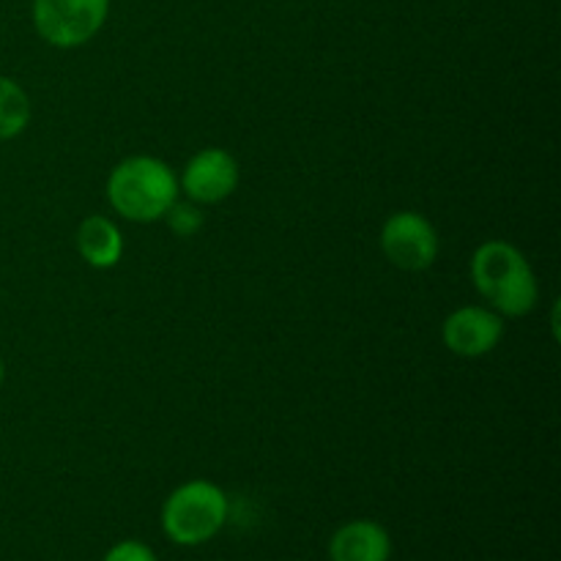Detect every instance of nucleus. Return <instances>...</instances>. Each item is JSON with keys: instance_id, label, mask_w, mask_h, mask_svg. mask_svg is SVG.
Segmentation results:
<instances>
[{"instance_id": "4", "label": "nucleus", "mask_w": 561, "mask_h": 561, "mask_svg": "<svg viewBox=\"0 0 561 561\" xmlns=\"http://www.w3.org/2000/svg\"><path fill=\"white\" fill-rule=\"evenodd\" d=\"M110 0H33L38 36L60 49L91 42L107 22Z\"/></svg>"}, {"instance_id": "1", "label": "nucleus", "mask_w": 561, "mask_h": 561, "mask_svg": "<svg viewBox=\"0 0 561 561\" xmlns=\"http://www.w3.org/2000/svg\"><path fill=\"white\" fill-rule=\"evenodd\" d=\"M471 279L502 316L520 318L535 310L537 277L518 247L507 241H485L471 257Z\"/></svg>"}, {"instance_id": "7", "label": "nucleus", "mask_w": 561, "mask_h": 561, "mask_svg": "<svg viewBox=\"0 0 561 561\" xmlns=\"http://www.w3.org/2000/svg\"><path fill=\"white\" fill-rule=\"evenodd\" d=\"M504 334L502 318L485 307H460L444 321V345L453 354L474 359L491 354Z\"/></svg>"}, {"instance_id": "12", "label": "nucleus", "mask_w": 561, "mask_h": 561, "mask_svg": "<svg viewBox=\"0 0 561 561\" xmlns=\"http://www.w3.org/2000/svg\"><path fill=\"white\" fill-rule=\"evenodd\" d=\"M102 561H159L157 553L146 546V542H137V540H124L118 546L110 548L104 553Z\"/></svg>"}, {"instance_id": "6", "label": "nucleus", "mask_w": 561, "mask_h": 561, "mask_svg": "<svg viewBox=\"0 0 561 561\" xmlns=\"http://www.w3.org/2000/svg\"><path fill=\"white\" fill-rule=\"evenodd\" d=\"M181 184L195 203H219L239 186V162L225 148H203L190 159Z\"/></svg>"}, {"instance_id": "5", "label": "nucleus", "mask_w": 561, "mask_h": 561, "mask_svg": "<svg viewBox=\"0 0 561 561\" xmlns=\"http://www.w3.org/2000/svg\"><path fill=\"white\" fill-rule=\"evenodd\" d=\"M381 250L389 263L405 272H425L438 255L436 228L416 211H398L381 230Z\"/></svg>"}, {"instance_id": "13", "label": "nucleus", "mask_w": 561, "mask_h": 561, "mask_svg": "<svg viewBox=\"0 0 561 561\" xmlns=\"http://www.w3.org/2000/svg\"><path fill=\"white\" fill-rule=\"evenodd\" d=\"M3 381H5V367L3 362H0V387H3Z\"/></svg>"}, {"instance_id": "2", "label": "nucleus", "mask_w": 561, "mask_h": 561, "mask_svg": "<svg viewBox=\"0 0 561 561\" xmlns=\"http://www.w3.org/2000/svg\"><path fill=\"white\" fill-rule=\"evenodd\" d=\"M179 195V181L153 157H129L107 179L110 206L131 222H157Z\"/></svg>"}, {"instance_id": "9", "label": "nucleus", "mask_w": 561, "mask_h": 561, "mask_svg": "<svg viewBox=\"0 0 561 561\" xmlns=\"http://www.w3.org/2000/svg\"><path fill=\"white\" fill-rule=\"evenodd\" d=\"M77 250L85 257L88 266L113 268L124 252V239L107 217L93 214V217L82 219V225L77 228Z\"/></svg>"}, {"instance_id": "11", "label": "nucleus", "mask_w": 561, "mask_h": 561, "mask_svg": "<svg viewBox=\"0 0 561 561\" xmlns=\"http://www.w3.org/2000/svg\"><path fill=\"white\" fill-rule=\"evenodd\" d=\"M164 217H168L170 228H173L179 236H192L195 230H201L203 225V214L197 211L195 206H175L173 203Z\"/></svg>"}, {"instance_id": "3", "label": "nucleus", "mask_w": 561, "mask_h": 561, "mask_svg": "<svg viewBox=\"0 0 561 561\" xmlns=\"http://www.w3.org/2000/svg\"><path fill=\"white\" fill-rule=\"evenodd\" d=\"M228 520V496L206 480L175 488L162 507V529L175 546H203L222 531Z\"/></svg>"}, {"instance_id": "8", "label": "nucleus", "mask_w": 561, "mask_h": 561, "mask_svg": "<svg viewBox=\"0 0 561 561\" xmlns=\"http://www.w3.org/2000/svg\"><path fill=\"white\" fill-rule=\"evenodd\" d=\"M392 537L376 520H351L329 540L332 561H389Z\"/></svg>"}, {"instance_id": "10", "label": "nucleus", "mask_w": 561, "mask_h": 561, "mask_svg": "<svg viewBox=\"0 0 561 561\" xmlns=\"http://www.w3.org/2000/svg\"><path fill=\"white\" fill-rule=\"evenodd\" d=\"M31 124V99L20 82L0 75V140L22 135Z\"/></svg>"}]
</instances>
